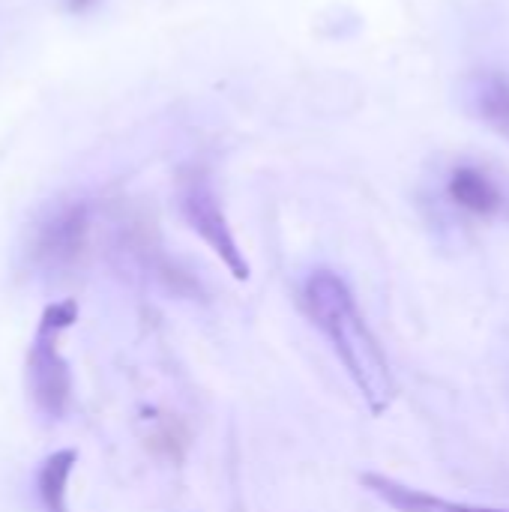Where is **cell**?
Segmentation results:
<instances>
[{"label":"cell","instance_id":"obj_7","mask_svg":"<svg viewBox=\"0 0 509 512\" xmlns=\"http://www.w3.org/2000/svg\"><path fill=\"white\" fill-rule=\"evenodd\" d=\"M447 192L450 198L468 210V213H477V216H492L501 210L504 198L498 192V186L492 183V177L474 165H459L453 174H450V183H447Z\"/></svg>","mask_w":509,"mask_h":512},{"label":"cell","instance_id":"obj_6","mask_svg":"<svg viewBox=\"0 0 509 512\" xmlns=\"http://www.w3.org/2000/svg\"><path fill=\"white\" fill-rule=\"evenodd\" d=\"M78 465V450H57L42 459L33 477L42 512H69V480Z\"/></svg>","mask_w":509,"mask_h":512},{"label":"cell","instance_id":"obj_2","mask_svg":"<svg viewBox=\"0 0 509 512\" xmlns=\"http://www.w3.org/2000/svg\"><path fill=\"white\" fill-rule=\"evenodd\" d=\"M75 321H78V306L72 300L48 306L42 312L36 339L27 351V363H24L27 393H30L33 408L48 420L66 417L72 405V372H69L66 357L57 348V339Z\"/></svg>","mask_w":509,"mask_h":512},{"label":"cell","instance_id":"obj_3","mask_svg":"<svg viewBox=\"0 0 509 512\" xmlns=\"http://www.w3.org/2000/svg\"><path fill=\"white\" fill-rule=\"evenodd\" d=\"M177 201H180V213H183L186 225L213 249V255L228 267V273L237 282H246L249 279V264L243 258V249L234 240V231H231V225H228V219L222 213V204H219L207 174L204 171H186L180 177Z\"/></svg>","mask_w":509,"mask_h":512},{"label":"cell","instance_id":"obj_1","mask_svg":"<svg viewBox=\"0 0 509 512\" xmlns=\"http://www.w3.org/2000/svg\"><path fill=\"white\" fill-rule=\"evenodd\" d=\"M303 303H306L315 327L330 339L333 351L345 363V372L351 375L354 387L360 390L369 414L372 417L387 414L396 402L399 387H396L393 369H390L378 339L366 327L345 279L336 276L333 270H315L306 279Z\"/></svg>","mask_w":509,"mask_h":512},{"label":"cell","instance_id":"obj_5","mask_svg":"<svg viewBox=\"0 0 509 512\" xmlns=\"http://www.w3.org/2000/svg\"><path fill=\"white\" fill-rule=\"evenodd\" d=\"M363 489L378 495L384 504H390L396 512H509V510H489V507H471V504H453L444 498H435L429 492L402 486L384 474H363L360 477Z\"/></svg>","mask_w":509,"mask_h":512},{"label":"cell","instance_id":"obj_4","mask_svg":"<svg viewBox=\"0 0 509 512\" xmlns=\"http://www.w3.org/2000/svg\"><path fill=\"white\" fill-rule=\"evenodd\" d=\"M90 231V210L78 201H66L48 210L30 231L27 261L36 273H66L84 252Z\"/></svg>","mask_w":509,"mask_h":512},{"label":"cell","instance_id":"obj_8","mask_svg":"<svg viewBox=\"0 0 509 512\" xmlns=\"http://www.w3.org/2000/svg\"><path fill=\"white\" fill-rule=\"evenodd\" d=\"M474 105L480 117L509 138V78L504 75H483L474 84Z\"/></svg>","mask_w":509,"mask_h":512}]
</instances>
